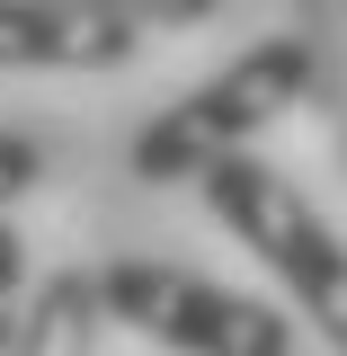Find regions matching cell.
Listing matches in <instances>:
<instances>
[{
  "label": "cell",
  "instance_id": "cell-5",
  "mask_svg": "<svg viewBox=\"0 0 347 356\" xmlns=\"http://www.w3.org/2000/svg\"><path fill=\"white\" fill-rule=\"evenodd\" d=\"M107 330L98 303V267H54L27 285V321H18V356H89Z\"/></svg>",
  "mask_w": 347,
  "mask_h": 356
},
{
  "label": "cell",
  "instance_id": "cell-6",
  "mask_svg": "<svg viewBox=\"0 0 347 356\" xmlns=\"http://www.w3.org/2000/svg\"><path fill=\"white\" fill-rule=\"evenodd\" d=\"M18 321H27V241L0 214V356H18Z\"/></svg>",
  "mask_w": 347,
  "mask_h": 356
},
{
  "label": "cell",
  "instance_id": "cell-2",
  "mask_svg": "<svg viewBox=\"0 0 347 356\" xmlns=\"http://www.w3.org/2000/svg\"><path fill=\"white\" fill-rule=\"evenodd\" d=\"M196 196H205V214L294 294V312L347 356V241L330 232V214H321L276 161H259V152L214 161V170L196 178Z\"/></svg>",
  "mask_w": 347,
  "mask_h": 356
},
{
  "label": "cell",
  "instance_id": "cell-7",
  "mask_svg": "<svg viewBox=\"0 0 347 356\" xmlns=\"http://www.w3.org/2000/svg\"><path fill=\"white\" fill-rule=\"evenodd\" d=\"M36 178H45V143L36 134H0V214H9Z\"/></svg>",
  "mask_w": 347,
  "mask_h": 356
},
{
  "label": "cell",
  "instance_id": "cell-8",
  "mask_svg": "<svg viewBox=\"0 0 347 356\" xmlns=\"http://www.w3.org/2000/svg\"><path fill=\"white\" fill-rule=\"evenodd\" d=\"M81 9H125V18H143V27H205L223 0H81Z\"/></svg>",
  "mask_w": 347,
  "mask_h": 356
},
{
  "label": "cell",
  "instance_id": "cell-3",
  "mask_svg": "<svg viewBox=\"0 0 347 356\" xmlns=\"http://www.w3.org/2000/svg\"><path fill=\"white\" fill-rule=\"evenodd\" d=\"M98 303H107L116 330H134L170 356H294L285 312H267L259 294H232L214 276H187L170 259H107Z\"/></svg>",
  "mask_w": 347,
  "mask_h": 356
},
{
  "label": "cell",
  "instance_id": "cell-1",
  "mask_svg": "<svg viewBox=\"0 0 347 356\" xmlns=\"http://www.w3.org/2000/svg\"><path fill=\"white\" fill-rule=\"evenodd\" d=\"M312 72H321L312 36H259L250 54H232L214 81L178 89L170 107L134 134V143H125V178H134V187H196L214 161L250 152L285 107H303Z\"/></svg>",
  "mask_w": 347,
  "mask_h": 356
},
{
  "label": "cell",
  "instance_id": "cell-4",
  "mask_svg": "<svg viewBox=\"0 0 347 356\" xmlns=\"http://www.w3.org/2000/svg\"><path fill=\"white\" fill-rule=\"evenodd\" d=\"M152 44L125 9H81V0H0V72H125Z\"/></svg>",
  "mask_w": 347,
  "mask_h": 356
}]
</instances>
